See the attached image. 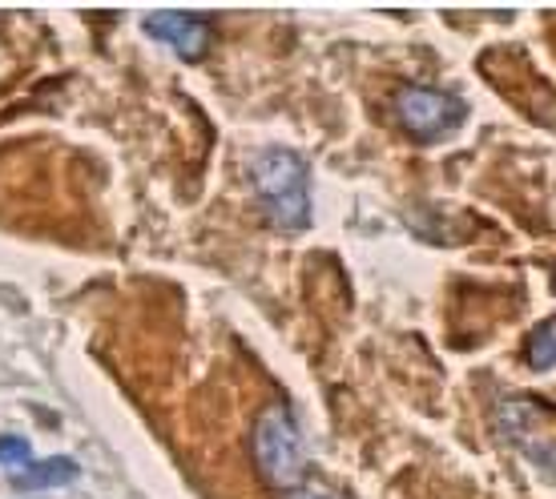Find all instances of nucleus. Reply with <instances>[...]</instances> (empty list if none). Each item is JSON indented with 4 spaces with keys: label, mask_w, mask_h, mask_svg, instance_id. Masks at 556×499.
<instances>
[{
    "label": "nucleus",
    "mask_w": 556,
    "mask_h": 499,
    "mask_svg": "<svg viewBox=\"0 0 556 499\" xmlns=\"http://www.w3.org/2000/svg\"><path fill=\"white\" fill-rule=\"evenodd\" d=\"M251 181L275 226H282V230L311 226V174L294 150H282V145L258 150L251 157Z\"/></svg>",
    "instance_id": "obj_1"
},
{
    "label": "nucleus",
    "mask_w": 556,
    "mask_h": 499,
    "mask_svg": "<svg viewBox=\"0 0 556 499\" xmlns=\"http://www.w3.org/2000/svg\"><path fill=\"white\" fill-rule=\"evenodd\" d=\"M254 468L278 491H299L306 475V447L294 427V415L275 402L254 423Z\"/></svg>",
    "instance_id": "obj_2"
},
{
    "label": "nucleus",
    "mask_w": 556,
    "mask_h": 499,
    "mask_svg": "<svg viewBox=\"0 0 556 499\" xmlns=\"http://www.w3.org/2000/svg\"><path fill=\"white\" fill-rule=\"evenodd\" d=\"M468 105L456 93L431 89V85H404L395 93V117L416 141H444L452 138L464 121Z\"/></svg>",
    "instance_id": "obj_3"
},
{
    "label": "nucleus",
    "mask_w": 556,
    "mask_h": 499,
    "mask_svg": "<svg viewBox=\"0 0 556 499\" xmlns=\"http://www.w3.org/2000/svg\"><path fill=\"white\" fill-rule=\"evenodd\" d=\"M146 28H150L157 41H166L178 56H186V61H198V56L210 49V25L202 21V16L150 13L146 16Z\"/></svg>",
    "instance_id": "obj_4"
},
{
    "label": "nucleus",
    "mask_w": 556,
    "mask_h": 499,
    "mask_svg": "<svg viewBox=\"0 0 556 499\" xmlns=\"http://www.w3.org/2000/svg\"><path fill=\"white\" fill-rule=\"evenodd\" d=\"M70 479H77V463L73 459H45V463H28L25 472L13 475V487H21V491H45V487H61L70 484Z\"/></svg>",
    "instance_id": "obj_5"
},
{
    "label": "nucleus",
    "mask_w": 556,
    "mask_h": 499,
    "mask_svg": "<svg viewBox=\"0 0 556 499\" xmlns=\"http://www.w3.org/2000/svg\"><path fill=\"white\" fill-rule=\"evenodd\" d=\"M525 359L532 371H553L556 367V319H544L525 343Z\"/></svg>",
    "instance_id": "obj_6"
},
{
    "label": "nucleus",
    "mask_w": 556,
    "mask_h": 499,
    "mask_svg": "<svg viewBox=\"0 0 556 499\" xmlns=\"http://www.w3.org/2000/svg\"><path fill=\"white\" fill-rule=\"evenodd\" d=\"M28 463H37L33 459V444L21 439V435H0V468H13L16 472H25Z\"/></svg>",
    "instance_id": "obj_7"
},
{
    "label": "nucleus",
    "mask_w": 556,
    "mask_h": 499,
    "mask_svg": "<svg viewBox=\"0 0 556 499\" xmlns=\"http://www.w3.org/2000/svg\"><path fill=\"white\" fill-rule=\"evenodd\" d=\"M291 499H343V496H334V491H319V487H299V491H291Z\"/></svg>",
    "instance_id": "obj_8"
}]
</instances>
